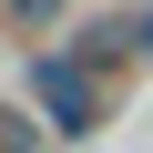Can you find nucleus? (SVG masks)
Masks as SVG:
<instances>
[{"label": "nucleus", "mask_w": 153, "mask_h": 153, "mask_svg": "<svg viewBox=\"0 0 153 153\" xmlns=\"http://www.w3.org/2000/svg\"><path fill=\"white\" fill-rule=\"evenodd\" d=\"M31 112H41V133H51V143H82V133L102 123V71L71 51V41L31 51Z\"/></svg>", "instance_id": "1"}, {"label": "nucleus", "mask_w": 153, "mask_h": 153, "mask_svg": "<svg viewBox=\"0 0 153 153\" xmlns=\"http://www.w3.org/2000/svg\"><path fill=\"white\" fill-rule=\"evenodd\" d=\"M123 31H133V51H143V61H153V0H143V10H133V21H123Z\"/></svg>", "instance_id": "5"}, {"label": "nucleus", "mask_w": 153, "mask_h": 153, "mask_svg": "<svg viewBox=\"0 0 153 153\" xmlns=\"http://www.w3.org/2000/svg\"><path fill=\"white\" fill-rule=\"evenodd\" d=\"M0 10H10V31H51V21H61V0H0Z\"/></svg>", "instance_id": "4"}, {"label": "nucleus", "mask_w": 153, "mask_h": 153, "mask_svg": "<svg viewBox=\"0 0 153 153\" xmlns=\"http://www.w3.org/2000/svg\"><path fill=\"white\" fill-rule=\"evenodd\" d=\"M0 153H51V133H41L31 102H0Z\"/></svg>", "instance_id": "2"}, {"label": "nucleus", "mask_w": 153, "mask_h": 153, "mask_svg": "<svg viewBox=\"0 0 153 153\" xmlns=\"http://www.w3.org/2000/svg\"><path fill=\"white\" fill-rule=\"evenodd\" d=\"M71 51H82L92 71H112V61L133 51V31H123V21H92V31H82V41H71Z\"/></svg>", "instance_id": "3"}]
</instances>
